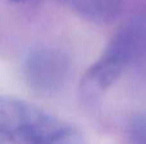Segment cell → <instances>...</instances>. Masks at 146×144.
<instances>
[{"instance_id":"cell-1","label":"cell","mask_w":146,"mask_h":144,"mask_svg":"<svg viewBox=\"0 0 146 144\" xmlns=\"http://www.w3.org/2000/svg\"><path fill=\"white\" fill-rule=\"evenodd\" d=\"M0 137L14 144H85L73 125L15 97H0Z\"/></svg>"},{"instance_id":"cell-2","label":"cell","mask_w":146,"mask_h":144,"mask_svg":"<svg viewBox=\"0 0 146 144\" xmlns=\"http://www.w3.org/2000/svg\"><path fill=\"white\" fill-rule=\"evenodd\" d=\"M140 31V17L126 22L113 36L101 56L91 65L82 79V94L86 102L94 105L101 93L132 65Z\"/></svg>"},{"instance_id":"cell-3","label":"cell","mask_w":146,"mask_h":144,"mask_svg":"<svg viewBox=\"0 0 146 144\" xmlns=\"http://www.w3.org/2000/svg\"><path fill=\"white\" fill-rule=\"evenodd\" d=\"M22 73L32 91L44 96H51L60 91L67 82L69 60L60 50L40 46L26 55Z\"/></svg>"},{"instance_id":"cell-4","label":"cell","mask_w":146,"mask_h":144,"mask_svg":"<svg viewBox=\"0 0 146 144\" xmlns=\"http://www.w3.org/2000/svg\"><path fill=\"white\" fill-rule=\"evenodd\" d=\"M80 17L98 24H109L122 15L124 0H58Z\"/></svg>"},{"instance_id":"cell-5","label":"cell","mask_w":146,"mask_h":144,"mask_svg":"<svg viewBox=\"0 0 146 144\" xmlns=\"http://www.w3.org/2000/svg\"><path fill=\"white\" fill-rule=\"evenodd\" d=\"M131 66L142 79L146 81V17H140L139 40H137L133 63Z\"/></svg>"},{"instance_id":"cell-6","label":"cell","mask_w":146,"mask_h":144,"mask_svg":"<svg viewBox=\"0 0 146 144\" xmlns=\"http://www.w3.org/2000/svg\"><path fill=\"white\" fill-rule=\"evenodd\" d=\"M127 143L146 144V112L136 114L127 126Z\"/></svg>"},{"instance_id":"cell-7","label":"cell","mask_w":146,"mask_h":144,"mask_svg":"<svg viewBox=\"0 0 146 144\" xmlns=\"http://www.w3.org/2000/svg\"><path fill=\"white\" fill-rule=\"evenodd\" d=\"M9 1H14V3H18V1H25V0H9Z\"/></svg>"}]
</instances>
